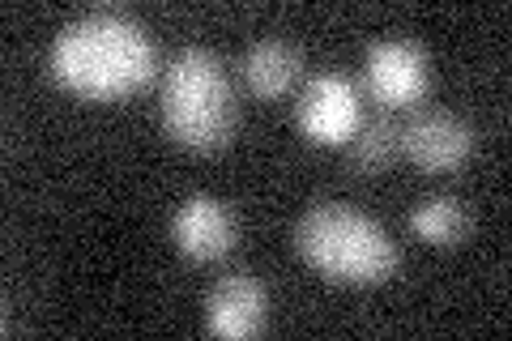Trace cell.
<instances>
[{
    "instance_id": "5b68a950",
    "label": "cell",
    "mask_w": 512,
    "mask_h": 341,
    "mask_svg": "<svg viewBox=\"0 0 512 341\" xmlns=\"http://www.w3.org/2000/svg\"><path fill=\"white\" fill-rule=\"evenodd\" d=\"M359 120V86L342 73L312 77L295 103V124L312 145H346Z\"/></svg>"
},
{
    "instance_id": "9c48e42d",
    "label": "cell",
    "mask_w": 512,
    "mask_h": 341,
    "mask_svg": "<svg viewBox=\"0 0 512 341\" xmlns=\"http://www.w3.org/2000/svg\"><path fill=\"white\" fill-rule=\"evenodd\" d=\"M303 77V52L286 39H261L244 52V81L256 99H282Z\"/></svg>"
},
{
    "instance_id": "277c9868",
    "label": "cell",
    "mask_w": 512,
    "mask_h": 341,
    "mask_svg": "<svg viewBox=\"0 0 512 341\" xmlns=\"http://www.w3.org/2000/svg\"><path fill=\"white\" fill-rule=\"evenodd\" d=\"M363 86L380 107H414L431 90V60L414 39H380L367 47Z\"/></svg>"
},
{
    "instance_id": "52a82bcc",
    "label": "cell",
    "mask_w": 512,
    "mask_h": 341,
    "mask_svg": "<svg viewBox=\"0 0 512 341\" xmlns=\"http://www.w3.org/2000/svg\"><path fill=\"white\" fill-rule=\"evenodd\" d=\"M171 239L188 261H222L239 239V222L222 197L197 192V197H188L180 209H175Z\"/></svg>"
},
{
    "instance_id": "ba28073f",
    "label": "cell",
    "mask_w": 512,
    "mask_h": 341,
    "mask_svg": "<svg viewBox=\"0 0 512 341\" xmlns=\"http://www.w3.org/2000/svg\"><path fill=\"white\" fill-rule=\"evenodd\" d=\"M269 320V290L252 273H227L205 295V329L218 337H256Z\"/></svg>"
},
{
    "instance_id": "7a4b0ae2",
    "label": "cell",
    "mask_w": 512,
    "mask_h": 341,
    "mask_svg": "<svg viewBox=\"0 0 512 341\" xmlns=\"http://www.w3.org/2000/svg\"><path fill=\"white\" fill-rule=\"evenodd\" d=\"M158 120L184 150L210 154L231 145L239 124L235 86L210 47H180L158 77Z\"/></svg>"
},
{
    "instance_id": "30bf717a",
    "label": "cell",
    "mask_w": 512,
    "mask_h": 341,
    "mask_svg": "<svg viewBox=\"0 0 512 341\" xmlns=\"http://www.w3.org/2000/svg\"><path fill=\"white\" fill-rule=\"evenodd\" d=\"M397 154H402V124H393L389 116L359 120V128L346 141V158L355 175H380Z\"/></svg>"
},
{
    "instance_id": "8fae6325",
    "label": "cell",
    "mask_w": 512,
    "mask_h": 341,
    "mask_svg": "<svg viewBox=\"0 0 512 341\" xmlns=\"http://www.w3.org/2000/svg\"><path fill=\"white\" fill-rule=\"evenodd\" d=\"M410 231L423 243H436V248H453L470 235V209L457 197H427L410 209Z\"/></svg>"
},
{
    "instance_id": "8992f818",
    "label": "cell",
    "mask_w": 512,
    "mask_h": 341,
    "mask_svg": "<svg viewBox=\"0 0 512 341\" xmlns=\"http://www.w3.org/2000/svg\"><path fill=\"white\" fill-rule=\"evenodd\" d=\"M474 145V124L444 107H419L402 124V154L419 171H457L474 154Z\"/></svg>"
},
{
    "instance_id": "6da1fadb",
    "label": "cell",
    "mask_w": 512,
    "mask_h": 341,
    "mask_svg": "<svg viewBox=\"0 0 512 341\" xmlns=\"http://www.w3.org/2000/svg\"><path fill=\"white\" fill-rule=\"evenodd\" d=\"M47 69L64 90L82 99H124L154 81L158 47L150 30L120 9H94L73 18L52 39Z\"/></svg>"
},
{
    "instance_id": "3957f363",
    "label": "cell",
    "mask_w": 512,
    "mask_h": 341,
    "mask_svg": "<svg viewBox=\"0 0 512 341\" xmlns=\"http://www.w3.org/2000/svg\"><path fill=\"white\" fill-rule=\"evenodd\" d=\"M295 252L320 278L346 286H380L402 265L393 235L346 201H320L303 209L295 222Z\"/></svg>"
}]
</instances>
